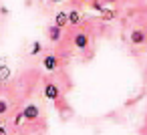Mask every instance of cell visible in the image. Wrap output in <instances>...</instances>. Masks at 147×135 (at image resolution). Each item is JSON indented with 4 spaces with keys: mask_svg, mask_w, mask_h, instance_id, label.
Masks as SVG:
<instances>
[{
    "mask_svg": "<svg viewBox=\"0 0 147 135\" xmlns=\"http://www.w3.org/2000/svg\"><path fill=\"white\" fill-rule=\"evenodd\" d=\"M0 135H10V133H8V129H6L4 125H0Z\"/></svg>",
    "mask_w": 147,
    "mask_h": 135,
    "instance_id": "4fadbf2b",
    "label": "cell"
},
{
    "mask_svg": "<svg viewBox=\"0 0 147 135\" xmlns=\"http://www.w3.org/2000/svg\"><path fill=\"white\" fill-rule=\"evenodd\" d=\"M42 67H45V71H57V69L61 67V59H59L57 55H45Z\"/></svg>",
    "mask_w": 147,
    "mask_h": 135,
    "instance_id": "5b68a950",
    "label": "cell"
},
{
    "mask_svg": "<svg viewBox=\"0 0 147 135\" xmlns=\"http://www.w3.org/2000/svg\"><path fill=\"white\" fill-rule=\"evenodd\" d=\"M129 41H131V45L141 47V45L147 43V32H145L143 28H133V30L129 32Z\"/></svg>",
    "mask_w": 147,
    "mask_h": 135,
    "instance_id": "3957f363",
    "label": "cell"
},
{
    "mask_svg": "<svg viewBox=\"0 0 147 135\" xmlns=\"http://www.w3.org/2000/svg\"><path fill=\"white\" fill-rule=\"evenodd\" d=\"M53 24H57V26H61V28H65L67 24H69V12H57L55 14V20H53Z\"/></svg>",
    "mask_w": 147,
    "mask_h": 135,
    "instance_id": "52a82bcc",
    "label": "cell"
},
{
    "mask_svg": "<svg viewBox=\"0 0 147 135\" xmlns=\"http://www.w3.org/2000/svg\"><path fill=\"white\" fill-rule=\"evenodd\" d=\"M10 113V101L4 99V97H0V117H4Z\"/></svg>",
    "mask_w": 147,
    "mask_h": 135,
    "instance_id": "30bf717a",
    "label": "cell"
},
{
    "mask_svg": "<svg viewBox=\"0 0 147 135\" xmlns=\"http://www.w3.org/2000/svg\"><path fill=\"white\" fill-rule=\"evenodd\" d=\"M42 93H45V97H47L49 101H59V99H61V87H59L57 83H53V81L45 83Z\"/></svg>",
    "mask_w": 147,
    "mask_h": 135,
    "instance_id": "6da1fadb",
    "label": "cell"
},
{
    "mask_svg": "<svg viewBox=\"0 0 147 135\" xmlns=\"http://www.w3.org/2000/svg\"><path fill=\"white\" fill-rule=\"evenodd\" d=\"M53 2H63V0H53Z\"/></svg>",
    "mask_w": 147,
    "mask_h": 135,
    "instance_id": "9a60e30c",
    "label": "cell"
},
{
    "mask_svg": "<svg viewBox=\"0 0 147 135\" xmlns=\"http://www.w3.org/2000/svg\"><path fill=\"white\" fill-rule=\"evenodd\" d=\"M101 16H103L105 20H113V18H115V12L109 10V8H103V10H101Z\"/></svg>",
    "mask_w": 147,
    "mask_h": 135,
    "instance_id": "8fae6325",
    "label": "cell"
},
{
    "mask_svg": "<svg viewBox=\"0 0 147 135\" xmlns=\"http://www.w3.org/2000/svg\"><path fill=\"white\" fill-rule=\"evenodd\" d=\"M73 45L79 49V51H87L89 49V34L87 32H75V36H73Z\"/></svg>",
    "mask_w": 147,
    "mask_h": 135,
    "instance_id": "277c9868",
    "label": "cell"
},
{
    "mask_svg": "<svg viewBox=\"0 0 147 135\" xmlns=\"http://www.w3.org/2000/svg\"><path fill=\"white\" fill-rule=\"evenodd\" d=\"M10 77H12V71H10V67H8L6 63H0V85H2V83H6Z\"/></svg>",
    "mask_w": 147,
    "mask_h": 135,
    "instance_id": "ba28073f",
    "label": "cell"
},
{
    "mask_svg": "<svg viewBox=\"0 0 147 135\" xmlns=\"http://www.w3.org/2000/svg\"><path fill=\"white\" fill-rule=\"evenodd\" d=\"M83 22V14L75 8V10H71L69 12V24H73V26H77V24H81Z\"/></svg>",
    "mask_w": 147,
    "mask_h": 135,
    "instance_id": "9c48e42d",
    "label": "cell"
},
{
    "mask_svg": "<svg viewBox=\"0 0 147 135\" xmlns=\"http://www.w3.org/2000/svg\"><path fill=\"white\" fill-rule=\"evenodd\" d=\"M47 34H49V41H51V43H59V41L63 38V28L57 26V24H51V26L47 28Z\"/></svg>",
    "mask_w": 147,
    "mask_h": 135,
    "instance_id": "8992f818",
    "label": "cell"
},
{
    "mask_svg": "<svg viewBox=\"0 0 147 135\" xmlns=\"http://www.w3.org/2000/svg\"><path fill=\"white\" fill-rule=\"evenodd\" d=\"M103 2H107V4L111 2V4H113V2H117V0H103Z\"/></svg>",
    "mask_w": 147,
    "mask_h": 135,
    "instance_id": "5bb4252c",
    "label": "cell"
},
{
    "mask_svg": "<svg viewBox=\"0 0 147 135\" xmlns=\"http://www.w3.org/2000/svg\"><path fill=\"white\" fill-rule=\"evenodd\" d=\"M40 53H42V45H40L38 41H36V43H32V49H30V55L34 57V55H40Z\"/></svg>",
    "mask_w": 147,
    "mask_h": 135,
    "instance_id": "7c38bea8",
    "label": "cell"
},
{
    "mask_svg": "<svg viewBox=\"0 0 147 135\" xmlns=\"http://www.w3.org/2000/svg\"><path fill=\"white\" fill-rule=\"evenodd\" d=\"M22 115H24V121L34 123V121L40 117V109H38V105H34V103H28V105L22 107Z\"/></svg>",
    "mask_w": 147,
    "mask_h": 135,
    "instance_id": "7a4b0ae2",
    "label": "cell"
}]
</instances>
